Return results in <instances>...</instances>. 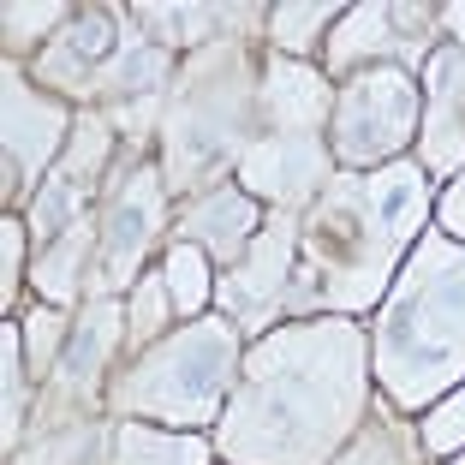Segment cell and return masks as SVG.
<instances>
[{"mask_svg":"<svg viewBox=\"0 0 465 465\" xmlns=\"http://www.w3.org/2000/svg\"><path fill=\"white\" fill-rule=\"evenodd\" d=\"M465 370V257L424 245L382 322V376L406 406L430 400Z\"/></svg>","mask_w":465,"mask_h":465,"instance_id":"obj_1","label":"cell"},{"mask_svg":"<svg viewBox=\"0 0 465 465\" xmlns=\"http://www.w3.org/2000/svg\"><path fill=\"white\" fill-rule=\"evenodd\" d=\"M232 364V334L227 329H185L173 346L150 358V370L125 388V400L143 411H162V418H203L221 400Z\"/></svg>","mask_w":465,"mask_h":465,"instance_id":"obj_2","label":"cell"},{"mask_svg":"<svg viewBox=\"0 0 465 465\" xmlns=\"http://www.w3.org/2000/svg\"><path fill=\"white\" fill-rule=\"evenodd\" d=\"M411 120H418L411 84L400 78V72H370L341 102V155L346 162H376V155L406 143Z\"/></svg>","mask_w":465,"mask_h":465,"instance_id":"obj_3","label":"cell"},{"mask_svg":"<svg viewBox=\"0 0 465 465\" xmlns=\"http://www.w3.org/2000/svg\"><path fill=\"white\" fill-rule=\"evenodd\" d=\"M245 179L251 192H274L281 203H292L322 179V150L304 132H274V143H257L245 155Z\"/></svg>","mask_w":465,"mask_h":465,"instance_id":"obj_4","label":"cell"},{"mask_svg":"<svg viewBox=\"0 0 465 465\" xmlns=\"http://www.w3.org/2000/svg\"><path fill=\"white\" fill-rule=\"evenodd\" d=\"M287 251H292V239H287V232H262V239H257V257H251V269L227 281V304H232L239 316H245L251 329H257L262 316L274 311V287H281Z\"/></svg>","mask_w":465,"mask_h":465,"instance_id":"obj_5","label":"cell"},{"mask_svg":"<svg viewBox=\"0 0 465 465\" xmlns=\"http://www.w3.org/2000/svg\"><path fill=\"white\" fill-rule=\"evenodd\" d=\"M155 209H162V197H155L150 173H143V179H132V192H125L120 215H114V232H108V287H120V281H125V269L137 262V251L150 245Z\"/></svg>","mask_w":465,"mask_h":465,"instance_id":"obj_6","label":"cell"},{"mask_svg":"<svg viewBox=\"0 0 465 465\" xmlns=\"http://www.w3.org/2000/svg\"><path fill=\"white\" fill-rule=\"evenodd\" d=\"M54 132H60V108L54 102H36L25 84H6V143H13V162L36 167L42 155L54 150Z\"/></svg>","mask_w":465,"mask_h":465,"instance_id":"obj_7","label":"cell"},{"mask_svg":"<svg viewBox=\"0 0 465 465\" xmlns=\"http://www.w3.org/2000/svg\"><path fill=\"white\" fill-rule=\"evenodd\" d=\"M322 102H329V90H322V78L304 66H274L269 72V108L281 125H316L322 120Z\"/></svg>","mask_w":465,"mask_h":465,"instance_id":"obj_8","label":"cell"},{"mask_svg":"<svg viewBox=\"0 0 465 465\" xmlns=\"http://www.w3.org/2000/svg\"><path fill=\"white\" fill-rule=\"evenodd\" d=\"M251 221H257V215H251L245 197H227V192H221V197H209V203L192 215V227L203 232L215 251H239V245H245V232H251Z\"/></svg>","mask_w":465,"mask_h":465,"instance_id":"obj_9","label":"cell"},{"mask_svg":"<svg viewBox=\"0 0 465 465\" xmlns=\"http://www.w3.org/2000/svg\"><path fill=\"white\" fill-rule=\"evenodd\" d=\"M120 460L125 465H203V441L155 436V430H125L120 436Z\"/></svg>","mask_w":465,"mask_h":465,"instance_id":"obj_10","label":"cell"},{"mask_svg":"<svg viewBox=\"0 0 465 465\" xmlns=\"http://www.w3.org/2000/svg\"><path fill=\"white\" fill-rule=\"evenodd\" d=\"M167 292H173V304H179L185 316L203 311L209 281H203V251H197V245H179L173 257H167Z\"/></svg>","mask_w":465,"mask_h":465,"instance_id":"obj_11","label":"cell"},{"mask_svg":"<svg viewBox=\"0 0 465 465\" xmlns=\"http://www.w3.org/2000/svg\"><path fill=\"white\" fill-rule=\"evenodd\" d=\"M322 25H329V6H281L274 13V36L287 42V48H304Z\"/></svg>","mask_w":465,"mask_h":465,"instance_id":"obj_12","label":"cell"},{"mask_svg":"<svg viewBox=\"0 0 465 465\" xmlns=\"http://www.w3.org/2000/svg\"><path fill=\"white\" fill-rule=\"evenodd\" d=\"M66 54H84V60L108 54V25H102V13H84L78 25L66 30V48H60V60H66Z\"/></svg>","mask_w":465,"mask_h":465,"instance_id":"obj_13","label":"cell"},{"mask_svg":"<svg viewBox=\"0 0 465 465\" xmlns=\"http://www.w3.org/2000/svg\"><path fill=\"white\" fill-rule=\"evenodd\" d=\"M25 334H30V364L42 370V358H48V346H54V334H60V316L54 311H36Z\"/></svg>","mask_w":465,"mask_h":465,"instance_id":"obj_14","label":"cell"},{"mask_svg":"<svg viewBox=\"0 0 465 465\" xmlns=\"http://www.w3.org/2000/svg\"><path fill=\"white\" fill-rule=\"evenodd\" d=\"M54 18H60V6H13L6 30H13V42H30L25 30H42V25H54Z\"/></svg>","mask_w":465,"mask_h":465,"instance_id":"obj_15","label":"cell"},{"mask_svg":"<svg viewBox=\"0 0 465 465\" xmlns=\"http://www.w3.org/2000/svg\"><path fill=\"white\" fill-rule=\"evenodd\" d=\"M155 322H162V281H150V287L137 292V322H132V329H137V334H150Z\"/></svg>","mask_w":465,"mask_h":465,"instance_id":"obj_16","label":"cell"},{"mask_svg":"<svg viewBox=\"0 0 465 465\" xmlns=\"http://www.w3.org/2000/svg\"><path fill=\"white\" fill-rule=\"evenodd\" d=\"M441 221H448V232H460V239H465V179L448 192V203H441Z\"/></svg>","mask_w":465,"mask_h":465,"instance_id":"obj_17","label":"cell"},{"mask_svg":"<svg viewBox=\"0 0 465 465\" xmlns=\"http://www.w3.org/2000/svg\"><path fill=\"white\" fill-rule=\"evenodd\" d=\"M460 406H465V394H460Z\"/></svg>","mask_w":465,"mask_h":465,"instance_id":"obj_18","label":"cell"}]
</instances>
